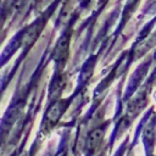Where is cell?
<instances>
[{"mask_svg": "<svg viewBox=\"0 0 156 156\" xmlns=\"http://www.w3.org/2000/svg\"><path fill=\"white\" fill-rule=\"evenodd\" d=\"M63 111H65V106H63V105H61V102H57V104H55V105L50 108L49 115H48V117H46V118H48L51 123H55L56 121H58V119H60V117L62 116Z\"/></svg>", "mask_w": 156, "mask_h": 156, "instance_id": "7a4b0ae2", "label": "cell"}, {"mask_svg": "<svg viewBox=\"0 0 156 156\" xmlns=\"http://www.w3.org/2000/svg\"><path fill=\"white\" fill-rule=\"evenodd\" d=\"M104 133H105V129H102V128H95L94 130H91L89 133L88 139H87V147L90 151H94L96 147H99V145L104 138Z\"/></svg>", "mask_w": 156, "mask_h": 156, "instance_id": "6da1fadb", "label": "cell"}]
</instances>
